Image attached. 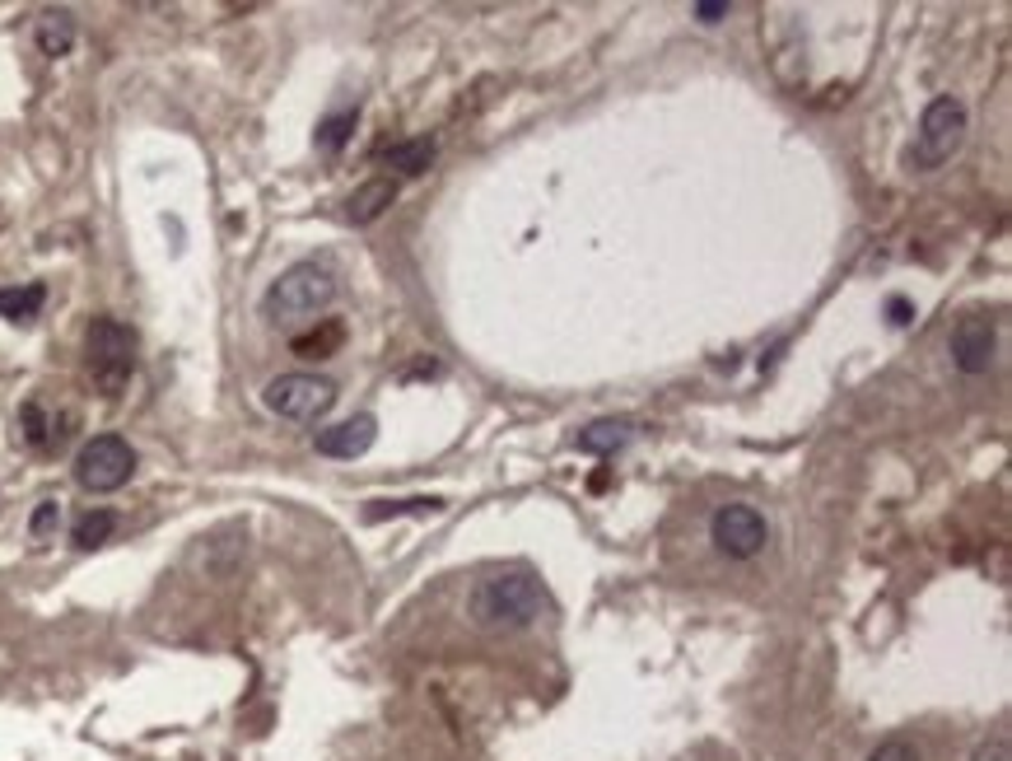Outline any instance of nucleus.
I'll return each mask as SVG.
<instances>
[{"label": "nucleus", "mask_w": 1012, "mask_h": 761, "mask_svg": "<svg viewBox=\"0 0 1012 761\" xmlns=\"http://www.w3.org/2000/svg\"><path fill=\"white\" fill-rule=\"evenodd\" d=\"M546 612V594L542 584L522 570H509V575H485L467 598V617L476 621L481 631H522L532 627L537 617Z\"/></svg>", "instance_id": "f257e3e1"}, {"label": "nucleus", "mask_w": 1012, "mask_h": 761, "mask_svg": "<svg viewBox=\"0 0 1012 761\" xmlns=\"http://www.w3.org/2000/svg\"><path fill=\"white\" fill-rule=\"evenodd\" d=\"M331 300H337V276L318 262H294L290 271H281V281H271L267 300H261V314L285 327V323L313 318Z\"/></svg>", "instance_id": "f03ea898"}, {"label": "nucleus", "mask_w": 1012, "mask_h": 761, "mask_svg": "<svg viewBox=\"0 0 1012 761\" xmlns=\"http://www.w3.org/2000/svg\"><path fill=\"white\" fill-rule=\"evenodd\" d=\"M84 365H90L98 393L117 397L136 374V332L117 318H94L84 332Z\"/></svg>", "instance_id": "7ed1b4c3"}, {"label": "nucleus", "mask_w": 1012, "mask_h": 761, "mask_svg": "<svg viewBox=\"0 0 1012 761\" xmlns=\"http://www.w3.org/2000/svg\"><path fill=\"white\" fill-rule=\"evenodd\" d=\"M962 136H966V103L952 98V94L933 98L929 108H923V117H919L910 164H915V168H938V164H948L952 154H956V145H962Z\"/></svg>", "instance_id": "20e7f679"}, {"label": "nucleus", "mask_w": 1012, "mask_h": 761, "mask_svg": "<svg viewBox=\"0 0 1012 761\" xmlns=\"http://www.w3.org/2000/svg\"><path fill=\"white\" fill-rule=\"evenodd\" d=\"M131 477H136V448L121 435H94L75 454V481L94 495L121 491Z\"/></svg>", "instance_id": "39448f33"}, {"label": "nucleus", "mask_w": 1012, "mask_h": 761, "mask_svg": "<svg viewBox=\"0 0 1012 761\" xmlns=\"http://www.w3.org/2000/svg\"><path fill=\"white\" fill-rule=\"evenodd\" d=\"M261 402H267V411H275V417H285V421H318V417H327V411L337 407V384L322 378V374H281V378H271L267 384Z\"/></svg>", "instance_id": "423d86ee"}, {"label": "nucleus", "mask_w": 1012, "mask_h": 761, "mask_svg": "<svg viewBox=\"0 0 1012 761\" xmlns=\"http://www.w3.org/2000/svg\"><path fill=\"white\" fill-rule=\"evenodd\" d=\"M709 538L714 547L723 551L732 561H752L765 551L770 542V528H765V518L752 510V505H719L709 518Z\"/></svg>", "instance_id": "0eeeda50"}, {"label": "nucleus", "mask_w": 1012, "mask_h": 761, "mask_svg": "<svg viewBox=\"0 0 1012 761\" xmlns=\"http://www.w3.org/2000/svg\"><path fill=\"white\" fill-rule=\"evenodd\" d=\"M993 346H999V332L980 314H970L952 327V360L962 374H985L993 365Z\"/></svg>", "instance_id": "6e6552de"}, {"label": "nucleus", "mask_w": 1012, "mask_h": 761, "mask_svg": "<svg viewBox=\"0 0 1012 761\" xmlns=\"http://www.w3.org/2000/svg\"><path fill=\"white\" fill-rule=\"evenodd\" d=\"M374 440H378V421L374 417H351L341 425L318 430L313 448H318L322 458H360V454H369L374 448Z\"/></svg>", "instance_id": "1a4fd4ad"}, {"label": "nucleus", "mask_w": 1012, "mask_h": 761, "mask_svg": "<svg viewBox=\"0 0 1012 761\" xmlns=\"http://www.w3.org/2000/svg\"><path fill=\"white\" fill-rule=\"evenodd\" d=\"M635 440V421H625V417H602V421H592L579 430V454H616V448H625Z\"/></svg>", "instance_id": "9d476101"}, {"label": "nucleus", "mask_w": 1012, "mask_h": 761, "mask_svg": "<svg viewBox=\"0 0 1012 761\" xmlns=\"http://www.w3.org/2000/svg\"><path fill=\"white\" fill-rule=\"evenodd\" d=\"M392 201H397V183L392 178H369L351 201H345V215H351L355 224H374Z\"/></svg>", "instance_id": "9b49d317"}, {"label": "nucleus", "mask_w": 1012, "mask_h": 761, "mask_svg": "<svg viewBox=\"0 0 1012 761\" xmlns=\"http://www.w3.org/2000/svg\"><path fill=\"white\" fill-rule=\"evenodd\" d=\"M47 300V285L43 281H28V285H5L0 290V318L10 323H33L38 318V308Z\"/></svg>", "instance_id": "f8f14e48"}, {"label": "nucleus", "mask_w": 1012, "mask_h": 761, "mask_svg": "<svg viewBox=\"0 0 1012 761\" xmlns=\"http://www.w3.org/2000/svg\"><path fill=\"white\" fill-rule=\"evenodd\" d=\"M341 341H345V327L337 318H327L322 327H313V332H299L290 341V351L299 355V360H327V355H337L341 351Z\"/></svg>", "instance_id": "ddd939ff"}, {"label": "nucleus", "mask_w": 1012, "mask_h": 761, "mask_svg": "<svg viewBox=\"0 0 1012 761\" xmlns=\"http://www.w3.org/2000/svg\"><path fill=\"white\" fill-rule=\"evenodd\" d=\"M38 47L43 57H66L75 47V20L66 10H47L38 20Z\"/></svg>", "instance_id": "4468645a"}, {"label": "nucleus", "mask_w": 1012, "mask_h": 761, "mask_svg": "<svg viewBox=\"0 0 1012 761\" xmlns=\"http://www.w3.org/2000/svg\"><path fill=\"white\" fill-rule=\"evenodd\" d=\"M383 164H392L397 173H425L429 164H434V141L429 136H415V141H397V145H388L383 150Z\"/></svg>", "instance_id": "2eb2a0df"}, {"label": "nucleus", "mask_w": 1012, "mask_h": 761, "mask_svg": "<svg viewBox=\"0 0 1012 761\" xmlns=\"http://www.w3.org/2000/svg\"><path fill=\"white\" fill-rule=\"evenodd\" d=\"M117 532V514L113 510H84L80 518H75V528H71V542L80 547V551H94V547H103Z\"/></svg>", "instance_id": "dca6fc26"}, {"label": "nucleus", "mask_w": 1012, "mask_h": 761, "mask_svg": "<svg viewBox=\"0 0 1012 761\" xmlns=\"http://www.w3.org/2000/svg\"><path fill=\"white\" fill-rule=\"evenodd\" d=\"M20 421H24V440L33 444V448H51L61 435L51 430V417H47V407L33 397V402H24V411H20Z\"/></svg>", "instance_id": "f3484780"}, {"label": "nucleus", "mask_w": 1012, "mask_h": 761, "mask_svg": "<svg viewBox=\"0 0 1012 761\" xmlns=\"http://www.w3.org/2000/svg\"><path fill=\"white\" fill-rule=\"evenodd\" d=\"M355 122H360V117L355 113H337V117H327V122L318 127V136H313V141H318V150H327V154H337L345 141H351V131H355Z\"/></svg>", "instance_id": "a211bd4d"}, {"label": "nucleus", "mask_w": 1012, "mask_h": 761, "mask_svg": "<svg viewBox=\"0 0 1012 761\" xmlns=\"http://www.w3.org/2000/svg\"><path fill=\"white\" fill-rule=\"evenodd\" d=\"M868 761H919V748L910 738H886V742H878V748L868 752Z\"/></svg>", "instance_id": "6ab92c4d"}, {"label": "nucleus", "mask_w": 1012, "mask_h": 761, "mask_svg": "<svg viewBox=\"0 0 1012 761\" xmlns=\"http://www.w3.org/2000/svg\"><path fill=\"white\" fill-rule=\"evenodd\" d=\"M57 524H61V505H57V500H43V505L33 510V518H28V532H33V538H51Z\"/></svg>", "instance_id": "aec40b11"}, {"label": "nucleus", "mask_w": 1012, "mask_h": 761, "mask_svg": "<svg viewBox=\"0 0 1012 761\" xmlns=\"http://www.w3.org/2000/svg\"><path fill=\"white\" fill-rule=\"evenodd\" d=\"M970 761H1008V738L999 734V738L980 742V748H975V757H970Z\"/></svg>", "instance_id": "412c9836"}, {"label": "nucleus", "mask_w": 1012, "mask_h": 761, "mask_svg": "<svg viewBox=\"0 0 1012 761\" xmlns=\"http://www.w3.org/2000/svg\"><path fill=\"white\" fill-rule=\"evenodd\" d=\"M728 14V0H705V5H695V20L701 24H719Z\"/></svg>", "instance_id": "4be33fe9"}, {"label": "nucleus", "mask_w": 1012, "mask_h": 761, "mask_svg": "<svg viewBox=\"0 0 1012 761\" xmlns=\"http://www.w3.org/2000/svg\"><path fill=\"white\" fill-rule=\"evenodd\" d=\"M886 308H892V323H910V304H905V300H892Z\"/></svg>", "instance_id": "5701e85b"}]
</instances>
